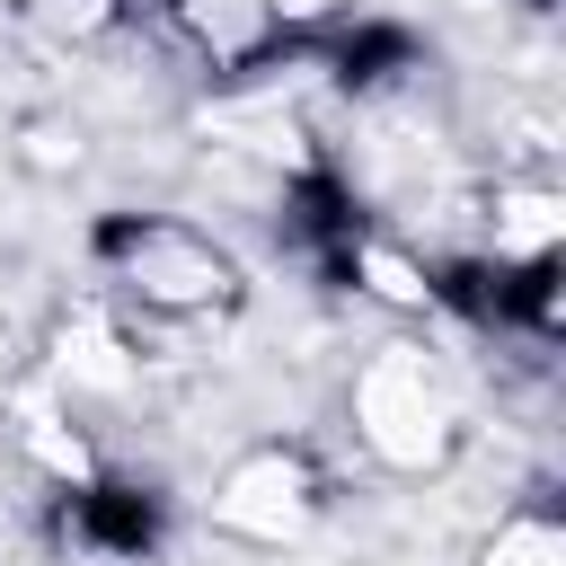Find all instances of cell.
I'll use <instances>...</instances> for the list:
<instances>
[{
    "mask_svg": "<svg viewBox=\"0 0 566 566\" xmlns=\"http://www.w3.org/2000/svg\"><path fill=\"white\" fill-rule=\"evenodd\" d=\"M557 230H566V203H557V186H539V177H513V186H495L486 265H539V256H557Z\"/></svg>",
    "mask_w": 566,
    "mask_h": 566,
    "instance_id": "cell-5",
    "label": "cell"
},
{
    "mask_svg": "<svg viewBox=\"0 0 566 566\" xmlns=\"http://www.w3.org/2000/svg\"><path fill=\"white\" fill-rule=\"evenodd\" d=\"M478 566H566V531H557V513H539V504L504 513V522L478 539Z\"/></svg>",
    "mask_w": 566,
    "mask_h": 566,
    "instance_id": "cell-8",
    "label": "cell"
},
{
    "mask_svg": "<svg viewBox=\"0 0 566 566\" xmlns=\"http://www.w3.org/2000/svg\"><path fill=\"white\" fill-rule=\"evenodd\" d=\"M97 265H106V283H115L124 301H142L150 318H221V310H239V292H248L239 256H230L212 230L177 221V212H106V221H97Z\"/></svg>",
    "mask_w": 566,
    "mask_h": 566,
    "instance_id": "cell-2",
    "label": "cell"
},
{
    "mask_svg": "<svg viewBox=\"0 0 566 566\" xmlns=\"http://www.w3.org/2000/svg\"><path fill=\"white\" fill-rule=\"evenodd\" d=\"M345 424L389 478H433L469 442V398L424 336H380L345 380Z\"/></svg>",
    "mask_w": 566,
    "mask_h": 566,
    "instance_id": "cell-1",
    "label": "cell"
},
{
    "mask_svg": "<svg viewBox=\"0 0 566 566\" xmlns=\"http://www.w3.org/2000/svg\"><path fill=\"white\" fill-rule=\"evenodd\" d=\"M168 9H177L186 44H195L212 71H265V62L283 53V27H274L265 0H168Z\"/></svg>",
    "mask_w": 566,
    "mask_h": 566,
    "instance_id": "cell-4",
    "label": "cell"
},
{
    "mask_svg": "<svg viewBox=\"0 0 566 566\" xmlns=\"http://www.w3.org/2000/svg\"><path fill=\"white\" fill-rule=\"evenodd\" d=\"M274 9V27H283V44H301V35H318V27H336L354 0H265Z\"/></svg>",
    "mask_w": 566,
    "mask_h": 566,
    "instance_id": "cell-10",
    "label": "cell"
},
{
    "mask_svg": "<svg viewBox=\"0 0 566 566\" xmlns=\"http://www.w3.org/2000/svg\"><path fill=\"white\" fill-rule=\"evenodd\" d=\"M44 35H62V44H97V35H115L124 27V0H18Z\"/></svg>",
    "mask_w": 566,
    "mask_h": 566,
    "instance_id": "cell-9",
    "label": "cell"
},
{
    "mask_svg": "<svg viewBox=\"0 0 566 566\" xmlns=\"http://www.w3.org/2000/svg\"><path fill=\"white\" fill-rule=\"evenodd\" d=\"M71 531H80V548H97V557H142L150 548V531H159V504L142 495V486H71Z\"/></svg>",
    "mask_w": 566,
    "mask_h": 566,
    "instance_id": "cell-6",
    "label": "cell"
},
{
    "mask_svg": "<svg viewBox=\"0 0 566 566\" xmlns=\"http://www.w3.org/2000/svg\"><path fill=\"white\" fill-rule=\"evenodd\" d=\"M345 265H354V283H371L389 310H433V265H416V256H398L389 239H371V230H354L345 239Z\"/></svg>",
    "mask_w": 566,
    "mask_h": 566,
    "instance_id": "cell-7",
    "label": "cell"
},
{
    "mask_svg": "<svg viewBox=\"0 0 566 566\" xmlns=\"http://www.w3.org/2000/svg\"><path fill=\"white\" fill-rule=\"evenodd\" d=\"M318 513H327V478L301 442H248L203 495V522L239 548H292L310 539Z\"/></svg>",
    "mask_w": 566,
    "mask_h": 566,
    "instance_id": "cell-3",
    "label": "cell"
}]
</instances>
